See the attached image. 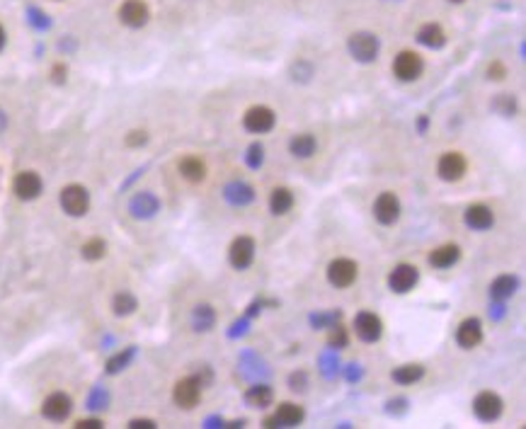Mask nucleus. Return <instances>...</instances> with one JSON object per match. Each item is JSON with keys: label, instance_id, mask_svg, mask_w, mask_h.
Wrapping results in <instances>:
<instances>
[{"label": "nucleus", "instance_id": "nucleus-1", "mask_svg": "<svg viewBox=\"0 0 526 429\" xmlns=\"http://www.w3.org/2000/svg\"><path fill=\"white\" fill-rule=\"evenodd\" d=\"M347 49H350L352 59L359 61V63H374V61L379 59L381 42L374 32H364V29H361V32L350 34Z\"/></svg>", "mask_w": 526, "mask_h": 429}, {"label": "nucleus", "instance_id": "nucleus-2", "mask_svg": "<svg viewBox=\"0 0 526 429\" xmlns=\"http://www.w3.org/2000/svg\"><path fill=\"white\" fill-rule=\"evenodd\" d=\"M59 202L61 209L73 218H80L90 211V192L83 185H66L59 194Z\"/></svg>", "mask_w": 526, "mask_h": 429}, {"label": "nucleus", "instance_id": "nucleus-3", "mask_svg": "<svg viewBox=\"0 0 526 429\" xmlns=\"http://www.w3.org/2000/svg\"><path fill=\"white\" fill-rule=\"evenodd\" d=\"M277 124V114L267 105H253L243 114V126L250 134H269Z\"/></svg>", "mask_w": 526, "mask_h": 429}, {"label": "nucleus", "instance_id": "nucleus-4", "mask_svg": "<svg viewBox=\"0 0 526 429\" xmlns=\"http://www.w3.org/2000/svg\"><path fill=\"white\" fill-rule=\"evenodd\" d=\"M468 172V160L463 153L458 151H446L439 156L437 160V175L442 177L444 182H458L463 180Z\"/></svg>", "mask_w": 526, "mask_h": 429}, {"label": "nucleus", "instance_id": "nucleus-5", "mask_svg": "<svg viewBox=\"0 0 526 429\" xmlns=\"http://www.w3.org/2000/svg\"><path fill=\"white\" fill-rule=\"evenodd\" d=\"M393 73H396L403 83H412V80H417L425 73V61H422V56L417 54V51L405 49L393 61Z\"/></svg>", "mask_w": 526, "mask_h": 429}, {"label": "nucleus", "instance_id": "nucleus-6", "mask_svg": "<svg viewBox=\"0 0 526 429\" xmlns=\"http://www.w3.org/2000/svg\"><path fill=\"white\" fill-rule=\"evenodd\" d=\"M420 282V269L410 262H400L391 269L388 274V289L393 294H410L412 289Z\"/></svg>", "mask_w": 526, "mask_h": 429}, {"label": "nucleus", "instance_id": "nucleus-7", "mask_svg": "<svg viewBox=\"0 0 526 429\" xmlns=\"http://www.w3.org/2000/svg\"><path fill=\"white\" fill-rule=\"evenodd\" d=\"M359 277V264L350 257H337L328 264V282L335 289H350Z\"/></svg>", "mask_w": 526, "mask_h": 429}, {"label": "nucleus", "instance_id": "nucleus-8", "mask_svg": "<svg viewBox=\"0 0 526 429\" xmlns=\"http://www.w3.org/2000/svg\"><path fill=\"white\" fill-rule=\"evenodd\" d=\"M172 400L182 410H194L202 400V383L197 381V376H185L177 381L172 388Z\"/></svg>", "mask_w": 526, "mask_h": 429}, {"label": "nucleus", "instance_id": "nucleus-9", "mask_svg": "<svg viewBox=\"0 0 526 429\" xmlns=\"http://www.w3.org/2000/svg\"><path fill=\"white\" fill-rule=\"evenodd\" d=\"M13 192L22 202H34L39 194L44 192V180L39 177V172L34 170H22L15 175L13 180Z\"/></svg>", "mask_w": 526, "mask_h": 429}, {"label": "nucleus", "instance_id": "nucleus-10", "mask_svg": "<svg viewBox=\"0 0 526 429\" xmlns=\"http://www.w3.org/2000/svg\"><path fill=\"white\" fill-rule=\"evenodd\" d=\"M255 250H257V245H255L253 238L238 236L231 243V248H228V262H231V267L238 269V272L248 269L255 262Z\"/></svg>", "mask_w": 526, "mask_h": 429}, {"label": "nucleus", "instance_id": "nucleus-11", "mask_svg": "<svg viewBox=\"0 0 526 429\" xmlns=\"http://www.w3.org/2000/svg\"><path fill=\"white\" fill-rule=\"evenodd\" d=\"M502 410H504V402L497 393L483 391L473 398V412H476V417L480 422H495L499 415H502Z\"/></svg>", "mask_w": 526, "mask_h": 429}, {"label": "nucleus", "instance_id": "nucleus-12", "mask_svg": "<svg viewBox=\"0 0 526 429\" xmlns=\"http://www.w3.org/2000/svg\"><path fill=\"white\" fill-rule=\"evenodd\" d=\"M374 218L381 226H393L400 218V199L396 192H381L374 202Z\"/></svg>", "mask_w": 526, "mask_h": 429}, {"label": "nucleus", "instance_id": "nucleus-13", "mask_svg": "<svg viewBox=\"0 0 526 429\" xmlns=\"http://www.w3.org/2000/svg\"><path fill=\"white\" fill-rule=\"evenodd\" d=\"M354 333L361 342H379L383 337V320L371 310H359L354 315Z\"/></svg>", "mask_w": 526, "mask_h": 429}, {"label": "nucleus", "instance_id": "nucleus-14", "mask_svg": "<svg viewBox=\"0 0 526 429\" xmlns=\"http://www.w3.org/2000/svg\"><path fill=\"white\" fill-rule=\"evenodd\" d=\"M306 420V410L296 402H279L274 415L264 420V427H299Z\"/></svg>", "mask_w": 526, "mask_h": 429}, {"label": "nucleus", "instance_id": "nucleus-15", "mask_svg": "<svg viewBox=\"0 0 526 429\" xmlns=\"http://www.w3.org/2000/svg\"><path fill=\"white\" fill-rule=\"evenodd\" d=\"M73 412V400H70V396H66V393L56 391L51 393V396L44 398L42 402V415L47 417L51 422H63L66 417Z\"/></svg>", "mask_w": 526, "mask_h": 429}, {"label": "nucleus", "instance_id": "nucleus-16", "mask_svg": "<svg viewBox=\"0 0 526 429\" xmlns=\"http://www.w3.org/2000/svg\"><path fill=\"white\" fill-rule=\"evenodd\" d=\"M158 211H160V199L153 192L148 190L136 192L134 197L129 199V213L134 218H139V221H148V218H153Z\"/></svg>", "mask_w": 526, "mask_h": 429}, {"label": "nucleus", "instance_id": "nucleus-17", "mask_svg": "<svg viewBox=\"0 0 526 429\" xmlns=\"http://www.w3.org/2000/svg\"><path fill=\"white\" fill-rule=\"evenodd\" d=\"M119 20H121V24H126V27L139 29L151 20V10H148V5L144 3V0H124L119 8Z\"/></svg>", "mask_w": 526, "mask_h": 429}, {"label": "nucleus", "instance_id": "nucleus-18", "mask_svg": "<svg viewBox=\"0 0 526 429\" xmlns=\"http://www.w3.org/2000/svg\"><path fill=\"white\" fill-rule=\"evenodd\" d=\"M463 223H466L468 228H473V231H490V228L495 226V213L490 206H485V204H471V206L463 211Z\"/></svg>", "mask_w": 526, "mask_h": 429}, {"label": "nucleus", "instance_id": "nucleus-19", "mask_svg": "<svg viewBox=\"0 0 526 429\" xmlns=\"http://www.w3.org/2000/svg\"><path fill=\"white\" fill-rule=\"evenodd\" d=\"M456 342L461 349H476L483 342V323L480 318H466L456 328Z\"/></svg>", "mask_w": 526, "mask_h": 429}, {"label": "nucleus", "instance_id": "nucleus-20", "mask_svg": "<svg viewBox=\"0 0 526 429\" xmlns=\"http://www.w3.org/2000/svg\"><path fill=\"white\" fill-rule=\"evenodd\" d=\"M461 259V248L456 243H446L434 248L430 255H427V262L432 264L434 269H449Z\"/></svg>", "mask_w": 526, "mask_h": 429}, {"label": "nucleus", "instance_id": "nucleus-21", "mask_svg": "<svg viewBox=\"0 0 526 429\" xmlns=\"http://www.w3.org/2000/svg\"><path fill=\"white\" fill-rule=\"evenodd\" d=\"M245 402H248L250 407H255V410H267L274 402L272 386H267V383H255V386H250L248 391H245Z\"/></svg>", "mask_w": 526, "mask_h": 429}, {"label": "nucleus", "instance_id": "nucleus-22", "mask_svg": "<svg viewBox=\"0 0 526 429\" xmlns=\"http://www.w3.org/2000/svg\"><path fill=\"white\" fill-rule=\"evenodd\" d=\"M177 167H180V175L192 185H199V182L206 180V163L199 156H185Z\"/></svg>", "mask_w": 526, "mask_h": 429}, {"label": "nucleus", "instance_id": "nucleus-23", "mask_svg": "<svg viewBox=\"0 0 526 429\" xmlns=\"http://www.w3.org/2000/svg\"><path fill=\"white\" fill-rule=\"evenodd\" d=\"M289 151L291 156L299 158V160H308V158H313L315 151H318V141H315L313 134L303 131V134H296L294 139L289 141Z\"/></svg>", "mask_w": 526, "mask_h": 429}, {"label": "nucleus", "instance_id": "nucleus-24", "mask_svg": "<svg viewBox=\"0 0 526 429\" xmlns=\"http://www.w3.org/2000/svg\"><path fill=\"white\" fill-rule=\"evenodd\" d=\"M294 192L289 190V187H274L272 192H269V211L274 213V216H287V213L294 209Z\"/></svg>", "mask_w": 526, "mask_h": 429}, {"label": "nucleus", "instance_id": "nucleus-25", "mask_svg": "<svg viewBox=\"0 0 526 429\" xmlns=\"http://www.w3.org/2000/svg\"><path fill=\"white\" fill-rule=\"evenodd\" d=\"M417 42L427 49H442L444 44H446V32L442 29V24L427 22V24H422L420 32H417Z\"/></svg>", "mask_w": 526, "mask_h": 429}, {"label": "nucleus", "instance_id": "nucleus-26", "mask_svg": "<svg viewBox=\"0 0 526 429\" xmlns=\"http://www.w3.org/2000/svg\"><path fill=\"white\" fill-rule=\"evenodd\" d=\"M391 379L398 383V386H415L417 381L425 379V366L422 364H403L398 369L391 371Z\"/></svg>", "mask_w": 526, "mask_h": 429}, {"label": "nucleus", "instance_id": "nucleus-27", "mask_svg": "<svg viewBox=\"0 0 526 429\" xmlns=\"http://www.w3.org/2000/svg\"><path fill=\"white\" fill-rule=\"evenodd\" d=\"M213 325H216V310H213L209 303L194 306V310H192V328L197 330V333H209Z\"/></svg>", "mask_w": 526, "mask_h": 429}, {"label": "nucleus", "instance_id": "nucleus-28", "mask_svg": "<svg viewBox=\"0 0 526 429\" xmlns=\"http://www.w3.org/2000/svg\"><path fill=\"white\" fill-rule=\"evenodd\" d=\"M136 308H139V299H136L131 291H119V294H114V299H112V313L119 315V318H126V315L136 313Z\"/></svg>", "mask_w": 526, "mask_h": 429}, {"label": "nucleus", "instance_id": "nucleus-29", "mask_svg": "<svg viewBox=\"0 0 526 429\" xmlns=\"http://www.w3.org/2000/svg\"><path fill=\"white\" fill-rule=\"evenodd\" d=\"M517 277H512V274H502V277H497L493 284H490V296H493L495 301H504L509 299V296H514V291H517Z\"/></svg>", "mask_w": 526, "mask_h": 429}, {"label": "nucleus", "instance_id": "nucleus-30", "mask_svg": "<svg viewBox=\"0 0 526 429\" xmlns=\"http://www.w3.org/2000/svg\"><path fill=\"white\" fill-rule=\"evenodd\" d=\"M226 199L231 204H236V206H245V204H250L255 199V192L248 182H231L226 187Z\"/></svg>", "mask_w": 526, "mask_h": 429}, {"label": "nucleus", "instance_id": "nucleus-31", "mask_svg": "<svg viewBox=\"0 0 526 429\" xmlns=\"http://www.w3.org/2000/svg\"><path fill=\"white\" fill-rule=\"evenodd\" d=\"M80 255H83V259H88V262H97V259H102L107 255V243L102 238L85 240L83 248H80Z\"/></svg>", "mask_w": 526, "mask_h": 429}, {"label": "nucleus", "instance_id": "nucleus-32", "mask_svg": "<svg viewBox=\"0 0 526 429\" xmlns=\"http://www.w3.org/2000/svg\"><path fill=\"white\" fill-rule=\"evenodd\" d=\"M131 356H134V347H129L126 352L117 354L114 359H110V364H107V371H110V374H117V371H121L131 361Z\"/></svg>", "mask_w": 526, "mask_h": 429}, {"label": "nucleus", "instance_id": "nucleus-33", "mask_svg": "<svg viewBox=\"0 0 526 429\" xmlns=\"http://www.w3.org/2000/svg\"><path fill=\"white\" fill-rule=\"evenodd\" d=\"M289 388L294 393H303L306 388H308V374H306L303 369L301 371H291V376H289Z\"/></svg>", "mask_w": 526, "mask_h": 429}, {"label": "nucleus", "instance_id": "nucleus-34", "mask_svg": "<svg viewBox=\"0 0 526 429\" xmlns=\"http://www.w3.org/2000/svg\"><path fill=\"white\" fill-rule=\"evenodd\" d=\"M328 345H330V347H337V349L347 347V333H345V328H340V325H333V330H330V335H328Z\"/></svg>", "mask_w": 526, "mask_h": 429}, {"label": "nucleus", "instance_id": "nucleus-35", "mask_svg": "<svg viewBox=\"0 0 526 429\" xmlns=\"http://www.w3.org/2000/svg\"><path fill=\"white\" fill-rule=\"evenodd\" d=\"M264 160V148L260 146V143H253V146L248 148V163L250 167H260Z\"/></svg>", "mask_w": 526, "mask_h": 429}, {"label": "nucleus", "instance_id": "nucleus-36", "mask_svg": "<svg viewBox=\"0 0 526 429\" xmlns=\"http://www.w3.org/2000/svg\"><path fill=\"white\" fill-rule=\"evenodd\" d=\"M148 143V134L146 131H129V136H126V146L129 148H141Z\"/></svg>", "mask_w": 526, "mask_h": 429}, {"label": "nucleus", "instance_id": "nucleus-37", "mask_svg": "<svg viewBox=\"0 0 526 429\" xmlns=\"http://www.w3.org/2000/svg\"><path fill=\"white\" fill-rule=\"evenodd\" d=\"M495 107H497L499 112H502L504 116H512L514 114V100L509 95H502L497 97V102H495Z\"/></svg>", "mask_w": 526, "mask_h": 429}, {"label": "nucleus", "instance_id": "nucleus-38", "mask_svg": "<svg viewBox=\"0 0 526 429\" xmlns=\"http://www.w3.org/2000/svg\"><path fill=\"white\" fill-rule=\"evenodd\" d=\"M504 75H507V68H504L499 61H493V63H490V68H488V78L490 80H502Z\"/></svg>", "mask_w": 526, "mask_h": 429}, {"label": "nucleus", "instance_id": "nucleus-39", "mask_svg": "<svg viewBox=\"0 0 526 429\" xmlns=\"http://www.w3.org/2000/svg\"><path fill=\"white\" fill-rule=\"evenodd\" d=\"M102 420H78L75 422V429H102Z\"/></svg>", "mask_w": 526, "mask_h": 429}, {"label": "nucleus", "instance_id": "nucleus-40", "mask_svg": "<svg viewBox=\"0 0 526 429\" xmlns=\"http://www.w3.org/2000/svg\"><path fill=\"white\" fill-rule=\"evenodd\" d=\"M51 73H54V83H63L66 73H68V68H66L63 63H59V66H54V70H51Z\"/></svg>", "mask_w": 526, "mask_h": 429}, {"label": "nucleus", "instance_id": "nucleus-41", "mask_svg": "<svg viewBox=\"0 0 526 429\" xmlns=\"http://www.w3.org/2000/svg\"><path fill=\"white\" fill-rule=\"evenodd\" d=\"M129 427L131 429H156V422L153 420H131Z\"/></svg>", "mask_w": 526, "mask_h": 429}, {"label": "nucleus", "instance_id": "nucleus-42", "mask_svg": "<svg viewBox=\"0 0 526 429\" xmlns=\"http://www.w3.org/2000/svg\"><path fill=\"white\" fill-rule=\"evenodd\" d=\"M5 126H8V116H5V112L0 110V134L5 131Z\"/></svg>", "mask_w": 526, "mask_h": 429}, {"label": "nucleus", "instance_id": "nucleus-43", "mask_svg": "<svg viewBox=\"0 0 526 429\" xmlns=\"http://www.w3.org/2000/svg\"><path fill=\"white\" fill-rule=\"evenodd\" d=\"M5 42H8V34H5L3 24H0V51H3V49H5Z\"/></svg>", "mask_w": 526, "mask_h": 429}, {"label": "nucleus", "instance_id": "nucleus-44", "mask_svg": "<svg viewBox=\"0 0 526 429\" xmlns=\"http://www.w3.org/2000/svg\"><path fill=\"white\" fill-rule=\"evenodd\" d=\"M456 3H461V0H456Z\"/></svg>", "mask_w": 526, "mask_h": 429}]
</instances>
